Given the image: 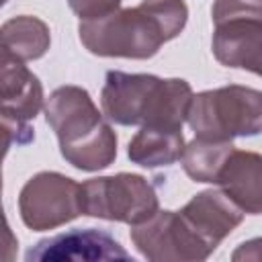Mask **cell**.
<instances>
[{
    "label": "cell",
    "instance_id": "17",
    "mask_svg": "<svg viewBox=\"0 0 262 262\" xmlns=\"http://www.w3.org/2000/svg\"><path fill=\"white\" fill-rule=\"evenodd\" d=\"M16 250H18V239L6 221L2 199H0V260H14Z\"/></svg>",
    "mask_w": 262,
    "mask_h": 262
},
{
    "label": "cell",
    "instance_id": "12",
    "mask_svg": "<svg viewBox=\"0 0 262 262\" xmlns=\"http://www.w3.org/2000/svg\"><path fill=\"white\" fill-rule=\"evenodd\" d=\"M43 86L39 78L25 66V61L14 59L0 70V113L29 123L43 108Z\"/></svg>",
    "mask_w": 262,
    "mask_h": 262
},
{
    "label": "cell",
    "instance_id": "20",
    "mask_svg": "<svg viewBox=\"0 0 262 262\" xmlns=\"http://www.w3.org/2000/svg\"><path fill=\"white\" fill-rule=\"evenodd\" d=\"M121 2H123V0H121Z\"/></svg>",
    "mask_w": 262,
    "mask_h": 262
},
{
    "label": "cell",
    "instance_id": "6",
    "mask_svg": "<svg viewBox=\"0 0 262 262\" xmlns=\"http://www.w3.org/2000/svg\"><path fill=\"white\" fill-rule=\"evenodd\" d=\"M18 211L23 223L33 231L66 225L82 215L80 184L59 172H39L20 188Z\"/></svg>",
    "mask_w": 262,
    "mask_h": 262
},
{
    "label": "cell",
    "instance_id": "7",
    "mask_svg": "<svg viewBox=\"0 0 262 262\" xmlns=\"http://www.w3.org/2000/svg\"><path fill=\"white\" fill-rule=\"evenodd\" d=\"M131 239L151 262H201L213 254L178 211H156L145 221L131 225Z\"/></svg>",
    "mask_w": 262,
    "mask_h": 262
},
{
    "label": "cell",
    "instance_id": "9",
    "mask_svg": "<svg viewBox=\"0 0 262 262\" xmlns=\"http://www.w3.org/2000/svg\"><path fill=\"white\" fill-rule=\"evenodd\" d=\"M27 262H96V260H129V252L106 231L86 227L70 229L45 239H39L25 254Z\"/></svg>",
    "mask_w": 262,
    "mask_h": 262
},
{
    "label": "cell",
    "instance_id": "1",
    "mask_svg": "<svg viewBox=\"0 0 262 262\" xmlns=\"http://www.w3.org/2000/svg\"><path fill=\"white\" fill-rule=\"evenodd\" d=\"M188 20L184 0H143L133 8H119L100 18L80 20L82 45L100 57L147 59L178 37Z\"/></svg>",
    "mask_w": 262,
    "mask_h": 262
},
{
    "label": "cell",
    "instance_id": "11",
    "mask_svg": "<svg viewBox=\"0 0 262 262\" xmlns=\"http://www.w3.org/2000/svg\"><path fill=\"white\" fill-rule=\"evenodd\" d=\"M262 158L256 151L231 149L225 158L215 184H219L221 192L227 194L244 213L258 215L262 209Z\"/></svg>",
    "mask_w": 262,
    "mask_h": 262
},
{
    "label": "cell",
    "instance_id": "14",
    "mask_svg": "<svg viewBox=\"0 0 262 262\" xmlns=\"http://www.w3.org/2000/svg\"><path fill=\"white\" fill-rule=\"evenodd\" d=\"M0 37H2L4 45L20 61H31V59L43 57L51 43L49 27L41 18L29 16V14H20V16L6 20L0 27Z\"/></svg>",
    "mask_w": 262,
    "mask_h": 262
},
{
    "label": "cell",
    "instance_id": "13",
    "mask_svg": "<svg viewBox=\"0 0 262 262\" xmlns=\"http://www.w3.org/2000/svg\"><path fill=\"white\" fill-rule=\"evenodd\" d=\"M182 151H184L182 129H162V127H141L127 147L129 160L141 168L170 166L180 160Z\"/></svg>",
    "mask_w": 262,
    "mask_h": 262
},
{
    "label": "cell",
    "instance_id": "16",
    "mask_svg": "<svg viewBox=\"0 0 262 262\" xmlns=\"http://www.w3.org/2000/svg\"><path fill=\"white\" fill-rule=\"evenodd\" d=\"M35 139V129L29 123L14 121L0 113V180H2V160L10 145H27Z\"/></svg>",
    "mask_w": 262,
    "mask_h": 262
},
{
    "label": "cell",
    "instance_id": "18",
    "mask_svg": "<svg viewBox=\"0 0 262 262\" xmlns=\"http://www.w3.org/2000/svg\"><path fill=\"white\" fill-rule=\"evenodd\" d=\"M14 59H18L6 45H4V41H2V37H0V70L6 66V63H10V61H14Z\"/></svg>",
    "mask_w": 262,
    "mask_h": 262
},
{
    "label": "cell",
    "instance_id": "3",
    "mask_svg": "<svg viewBox=\"0 0 262 262\" xmlns=\"http://www.w3.org/2000/svg\"><path fill=\"white\" fill-rule=\"evenodd\" d=\"M47 125L55 131L68 164L84 172L108 168L117 158V133L82 86H59L45 102Z\"/></svg>",
    "mask_w": 262,
    "mask_h": 262
},
{
    "label": "cell",
    "instance_id": "5",
    "mask_svg": "<svg viewBox=\"0 0 262 262\" xmlns=\"http://www.w3.org/2000/svg\"><path fill=\"white\" fill-rule=\"evenodd\" d=\"M80 196L82 215L129 225L145 221L160 207L147 178L129 172L90 178L80 184Z\"/></svg>",
    "mask_w": 262,
    "mask_h": 262
},
{
    "label": "cell",
    "instance_id": "15",
    "mask_svg": "<svg viewBox=\"0 0 262 262\" xmlns=\"http://www.w3.org/2000/svg\"><path fill=\"white\" fill-rule=\"evenodd\" d=\"M231 149V141H209L194 137L188 145H184V151L180 156L182 168L194 182L215 184V178Z\"/></svg>",
    "mask_w": 262,
    "mask_h": 262
},
{
    "label": "cell",
    "instance_id": "2",
    "mask_svg": "<svg viewBox=\"0 0 262 262\" xmlns=\"http://www.w3.org/2000/svg\"><path fill=\"white\" fill-rule=\"evenodd\" d=\"M192 98V88L182 78L154 74L106 72L100 92L102 115L123 127L182 129Z\"/></svg>",
    "mask_w": 262,
    "mask_h": 262
},
{
    "label": "cell",
    "instance_id": "8",
    "mask_svg": "<svg viewBox=\"0 0 262 262\" xmlns=\"http://www.w3.org/2000/svg\"><path fill=\"white\" fill-rule=\"evenodd\" d=\"M213 55L227 68L260 74L262 12H235L213 18Z\"/></svg>",
    "mask_w": 262,
    "mask_h": 262
},
{
    "label": "cell",
    "instance_id": "19",
    "mask_svg": "<svg viewBox=\"0 0 262 262\" xmlns=\"http://www.w3.org/2000/svg\"><path fill=\"white\" fill-rule=\"evenodd\" d=\"M6 2H8V0H0V8H2V6L6 4Z\"/></svg>",
    "mask_w": 262,
    "mask_h": 262
},
{
    "label": "cell",
    "instance_id": "4",
    "mask_svg": "<svg viewBox=\"0 0 262 262\" xmlns=\"http://www.w3.org/2000/svg\"><path fill=\"white\" fill-rule=\"evenodd\" d=\"M186 121L196 137L209 141L254 137L262 129V94L239 84L203 90L192 94Z\"/></svg>",
    "mask_w": 262,
    "mask_h": 262
},
{
    "label": "cell",
    "instance_id": "10",
    "mask_svg": "<svg viewBox=\"0 0 262 262\" xmlns=\"http://www.w3.org/2000/svg\"><path fill=\"white\" fill-rule=\"evenodd\" d=\"M178 213L213 252L246 215L227 194L213 188L196 192Z\"/></svg>",
    "mask_w": 262,
    "mask_h": 262
}]
</instances>
